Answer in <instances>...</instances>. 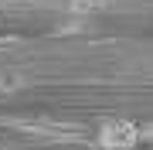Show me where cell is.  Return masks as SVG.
Listing matches in <instances>:
<instances>
[{
    "mask_svg": "<svg viewBox=\"0 0 153 150\" xmlns=\"http://www.w3.org/2000/svg\"><path fill=\"white\" fill-rule=\"evenodd\" d=\"M95 143L102 147V150H136L140 130L133 126V123H126V119H109V123L99 126Z\"/></svg>",
    "mask_w": 153,
    "mask_h": 150,
    "instance_id": "6da1fadb",
    "label": "cell"
},
{
    "mask_svg": "<svg viewBox=\"0 0 153 150\" xmlns=\"http://www.w3.org/2000/svg\"><path fill=\"white\" fill-rule=\"evenodd\" d=\"M0 150H4V147H0Z\"/></svg>",
    "mask_w": 153,
    "mask_h": 150,
    "instance_id": "3957f363",
    "label": "cell"
},
{
    "mask_svg": "<svg viewBox=\"0 0 153 150\" xmlns=\"http://www.w3.org/2000/svg\"><path fill=\"white\" fill-rule=\"evenodd\" d=\"M14 89H21L17 75H10V72H0V92H14Z\"/></svg>",
    "mask_w": 153,
    "mask_h": 150,
    "instance_id": "7a4b0ae2",
    "label": "cell"
}]
</instances>
